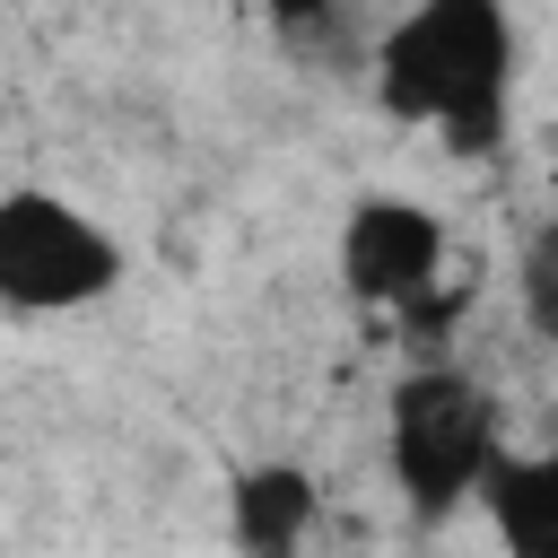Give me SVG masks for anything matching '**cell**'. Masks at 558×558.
<instances>
[{"label":"cell","instance_id":"5","mask_svg":"<svg viewBox=\"0 0 558 558\" xmlns=\"http://www.w3.org/2000/svg\"><path fill=\"white\" fill-rule=\"evenodd\" d=\"M471 497L488 506V532H497L506 558H532V549L558 532V462H549V453H514V445L497 436L488 462H480V480H471Z\"/></svg>","mask_w":558,"mask_h":558},{"label":"cell","instance_id":"1","mask_svg":"<svg viewBox=\"0 0 558 558\" xmlns=\"http://www.w3.org/2000/svg\"><path fill=\"white\" fill-rule=\"evenodd\" d=\"M375 78H384V105L401 122H436L471 148L480 131H497V105H506V78H514L506 0H418L384 35Z\"/></svg>","mask_w":558,"mask_h":558},{"label":"cell","instance_id":"4","mask_svg":"<svg viewBox=\"0 0 558 558\" xmlns=\"http://www.w3.org/2000/svg\"><path fill=\"white\" fill-rule=\"evenodd\" d=\"M445 270V227L418 201H357L340 227V279L375 305H418Z\"/></svg>","mask_w":558,"mask_h":558},{"label":"cell","instance_id":"2","mask_svg":"<svg viewBox=\"0 0 558 558\" xmlns=\"http://www.w3.org/2000/svg\"><path fill=\"white\" fill-rule=\"evenodd\" d=\"M122 288V244L70 192H0V305L9 314H87Z\"/></svg>","mask_w":558,"mask_h":558},{"label":"cell","instance_id":"6","mask_svg":"<svg viewBox=\"0 0 558 558\" xmlns=\"http://www.w3.org/2000/svg\"><path fill=\"white\" fill-rule=\"evenodd\" d=\"M227 532L244 549H296L314 532V480L296 462H262L227 488Z\"/></svg>","mask_w":558,"mask_h":558},{"label":"cell","instance_id":"3","mask_svg":"<svg viewBox=\"0 0 558 558\" xmlns=\"http://www.w3.org/2000/svg\"><path fill=\"white\" fill-rule=\"evenodd\" d=\"M488 445H497V410H488V392H480L471 375L418 366V375L392 392V480H401L418 506L471 497Z\"/></svg>","mask_w":558,"mask_h":558}]
</instances>
